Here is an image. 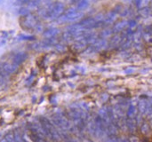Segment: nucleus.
<instances>
[{
  "label": "nucleus",
  "instance_id": "obj_1",
  "mask_svg": "<svg viewBox=\"0 0 152 142\" xmlns=\"http://www.w3.org/2000/svg\"><path fill=\"white\" fill-rule=\"evenodd\" d=\"M3 142H6V141H3Z\"/></svg>",
  "mask_w": 152,
  "mask_h": 142
}]
</instances>
